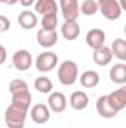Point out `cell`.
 <instances>
[{"mask_svg":"<svg viewBox=\"0 0 126 128\" xmlns=\"http://www.w3.org/2000/svg\"><path fill=\"white\" fill-rule=\"evenodd\" d=\"M28 110L18 107L15 104H9L7 109L4 110V124L7 128H24L25 127V119H27Z\"/></svg>","mask_w":126,"mask_h":128,"instance_id":"6da1fadb","label":"cell"},{"mask_svg":"<svg viewBox=\"0 0 126 128\" xmlns=\"http://www.w3.org/2000/svg\"><path fill=\"white\" fill-rule=\"evenodd\" d=\"M79 79V67L73 60H65L58 66V80L65 85L71 86Z\"/></svg>","mask_w":126,"mask_h":128,"instance_id":"7a4b0ae2","label":"cell"},{"mask_svg":"<svg viewBox=\"0 0 126 128\" xmlns=\"http://www.w3.org/2000/svg\"><path fill=\"white\" fill-rule=\"evenodd\" d=\"M98 10L102 14V16L108 21H116L122 15V8L119 4V0H96Z\"/></svg>","mask_w":126,"mask_h":128,"instance_id":"3957f363","label":"cell"},{"mask_svg":"<svg viewBox=\"0 0 126 128\" xmlns=\"http://www.w3.org/2000/svg\"><path fill=\"white\" fill-rule=\"evenodd\" d=\"M36 68L42 73H48V72H52L57 66H58V55L55 52H51V51H46V52H42L37 55L36 58Z\"/></svg>","mask_w":126,"mask_h":128,"instance_id":"277c9868","label":"cell"},{"mask_svg":"<svg viewBox=\"0 0 126 128\" xmlns=\"http://www.w3.org/2000/svg\"><path fill=\"white\" fill-rule=\"evenodd\" d=\"M12 64L18 72H25L31 67L33 64V57L27 49H18L13 57H12Z\"/></svg>","mask_w":126,"mask_h":128,"instance_id":"5b68a950","label":"cell"},{"mask_svg":"<svg viewBox=\"0 0 126 128\" xmlns=\"http://www.w3.org/2000/svg\"><path fill=\"white\" fill-rule=\"evenodd\" d=\"M60 8L65 21H77L80 14L77 0H60Z\"/></svg>","mask_w":126,"mask_h":128,"instance_id":"8992f818","label":"cell"},{"mask_svg":"<svg viewBox=\"0 0 126 128\" xmlns=\"http://www.w3.org/2000/svg\"><path fill=\"white\" fill-rule=\"evenodd\" d=\"M96 112L99 116L105 118V119H111L114 116H117V110L113 107V104L110 103L108 96H101L96 100Z\"/></svg>","mask_w":126,"mask_h":128,"instance_id":"52a82bcc","label":"cell"},{"mask_svg":"<svg viewBox=\"0 0 126 128\" xmlns=\"http://www.w3.org/2000/svg\"><path fill=\"white\" fill-rule=\"evenodd\" d=\"M51 112H55V113H61L65 110L67 107V97L64 96L63 92H49V97H48V104Z\"/></svg>","mask_w":126,"mask_h":128,"instance_id":"ba28073f","label":"cell"},{"mask_svg":"<svg viewBox=\"0 0 126 128\" xmlns=\"http://www.w3.org/2000/svg\"><path fill=\"white\" fill-rule=\"evenodd\" d=\"M36 39H37V43L42 48L49 49V48H52V46H55L58 43V33H57V30L49 32V30L40 28L37 32V34H36Z\"/></svg>","mask_w":126,"mask_h":128,"instance_id":"9c48e42d","label":"cell"},{"mask_svg":"<svg viewBox=\"0 0 126 128\" xmlns=\"http://www.w3.org/2000/svg\"><path fill=\"white\" fill-rule=\"evenodd\" d=\"M30 115H31L33 122H36V124H46L51 119V110L43 103L34 104L31 107V110H30Z\"/></svg>","mask_w":126,"mask_h":128,"instance_id":"30bf717a","label":"cell"},{"mask_svg":"<svg viewBox=\"0 0 126 128\" xmlns=\"http://www.w3.org/2000/svg\"><path fill=\"white\" fill-rule=\"evenodd\" d=\"M105 43V33L101 28H91L86 33V45L92 49H98Z\"/></svg>","mask_w":126,"mask_h":128,"instance_id":"8fae6325","label":"cell"},{"mask_svg":"<svg viewBox=\"0 0 126 128\" xmlns=\"http://www.w3.org/2000/svg\"><path fill=\"white\" fill-rule=\"evenodd\" d=\"M34 12L45 16V15H52L58 12V3L55 0H36L34 3Z\"/></svg>","mask_w":126,"mask_h":128,"instance_id":"7c38bea8","label":"cell"},{"mask_svg":"<svg viewBox=\"0 0 126 128\" xmlns=\"http://www.w3.org/2000/svg\"><path fill=\"white\" fill-rule=\"evenodd\" d=\"M18 24L24 28V30H31L36 28V26L39 24V18H37V14L33 12V10H22L19 15H18Z\"/></svg>","mask_w":126,"mask_h":128,"instance_id":"4fadbf2b","label":"cell"},{"mask_svg":"<svg viewBox=\"0 0 126 128\" xmlns=\"http://www.w3.org/2000/svg\"><path fill=\"white\" fill-rule=\"evenodd\" d=\"M92 60H94V63L96 64V66L104 67V66H107V64L111 63V60H113V54H111L110 48L104 45V46H101V48H98V49H94Z\"/></svg>","mask_w":126,"mask_h":128,"instance_id":"5bb4252c","label":"cell"},{"mask_svg":"<svg viewBox=\"0 0 126 128\" xmlns=\"http://www.w3.org/2000/svg\"><path fill=\"white\" fill-rule=\"evenodd\" d=\"M68 100H70V106L74 110H85L89 104V97L85 91H74Z\"/></svg>","mask_w":126,"mask_h":128,"instance_id":"9a60e30c","label":"cell"},{"mask_svg":"<svg viewBox=\"0 0 126 128\" xmlns=\"http://www.w3.org/2000/svg\"><path fill=\"white\" fill-rule=\"evenodd\" d=\"M61 34L65 40H74L80 34V26L77 21H64L61 26Z\"/></svg>","mask_w":126,"mask_h":128,"instance_id":"2e32d148","label":"cell"},{"mask_svg":"<svg viewBox=\"0 0 126 128\" xmlns=\"http://www.w3.org/2000/svg\"><path fill=\"white\" fill-rule=\"evenodd\" d=\"M108 100H110V103L113 104V107L117 112L123 110L126 107V88H119V90L110 92L108 94Z\"/></svg>","mask_w":126,"mask_h":128,"instance_id":"e0dca14e","label":"cell"},{"mask_svg":"<svg viewBox=\"0 0 126 128\" xmlns=\"http://www.w3.org/2000/svg\"><path fill=\"white\" fill-rule=\"evenodd\" d=\"M110 80L117 85L126 84V64L119 63L110 68Z\"/></svg>","mask_w":126,"mask_h":128,"instance_id":"ac0fdd59","label":"cell"},{"mask_svg":"<svg viewBox=\"0 0 126 128\" xmlns=\"http://www.w3.org/2000/svg\"><path fill=\"white\" fill-rule=\"evenodd\" d=\"M99 84V74L95 70H86L80 74V85L83 88H95Z\"/></svg>","mask_w":126,"mask_h":128,"instance_id":"d6986e66","label":"cell"},{"mask_svg":"<svg viewBox=\"0 0 126 128\" xmlns=\"http://www.w3.org/2000/svg\"><path fill=\"white\" fill-rule=\"evenodd\" d=\"M10 103L18 106V107H22V109L28 110L30 104H31V94H30V91H22V92L12 94V101Z\"/></svg>","mask_w":126,"mask_h":128,"instance_id":"ffe728a7","label":"cell"},{"mask_svg":"<svg viewBox=\"0 0 126 128\" xmlns=\"http://www.w3.org/2000/svg\"><path fill=\"white\" fill-rule=\"evenodd\" d=\"M110 51H111V54H113L116 58H119L122 63L126 60V42L122 39V37L116 39V40L111 43Z\"/></svg>","mask_w":126,"mask_h":128,"instance_id":"44dd1931","label":"cell"},{"mask_svg":"<svg viewBox=\"0 0 126 128\" xmlns=\"http://www.w3.org/2000/svg\"><path fill=\"white\" fill-rule=\"evenodd\" d=\"M34 88L40 94H49V92H52L54 85H52V80L48 76H39L34 80Z\"/></svg>","mask_w":126,"mask_h":128,"instance_id":"7402d4cb","label":"cell"},{"mask_svg":"<svg viewBox=\"0 0 126 128\" xmlns=\"http://www.w3.org/2000/svg\"><path fill=\"white\" fill-rule=\"evenodd\" d=\"M79 10L86 16H92L98 12V3L96 0H83L82 4L79 6Z\"/></svg>","mask_w":126,"mask_h":128,"instance_id":"603a6c76","label":"cell"},{"mask_svg":"<svg viewBox=\"0 0 126 128\" xmlns=\"http://www.w3.org/2000/svg\"><path fill=\"white\" fill-rule=\"evenodd\" d=\"M57 26H58V16H57V14L42 16V28H43V30L54 32V30L57 28Z\"/></svg>","mask_w":126,"mask_h":128,"instance_id":"cb8c5ba5","label":"cell"},{"mask_svg":"<svg viewBox=\"0 0 126 128\" xmlns=\"http://www.w3.org/2000/svg\"><path fill=\"white\" fill-rule=\"evenodd\" d=\"M22 91H28V84L24 79H13L9 82V92L16 94V92H22Z\"/></svg>","mask_w":126,"mask_h":128,"instance_id":"d4e9b609","label":"cell"},{"mask_svg":"<svg viewBox=\"0 0 126 128\" xmlns=\"http://www.w3.org/2000/svg\"><path fill=\"white\" fill-rule=\"evenodd\" d=\"M10 28V21L4 16V15H0V33H4Z\"/></svg>","mask_w":126,"mask_h":128,"instance_id":"484cf974","label":"cell"},{"mask_svg":"<svg viewBox=\"0 0 126 128\" xmlns=\"http://www.w3.org/2000/svg\"><path fill=\"white\" fill-rule=\"evenodd\" d=\"M6 57H7V52H6V48L3 45H0V66L4 64L6 61Z\"/></svg>","mask_w":126,"mask_h":128,"instance_id":"4316f807","label":"cell"},{"mask_svg":"<svg viewBox=\"0 0 126 128\" xmlns=\"http://www.w3.org/2000/svg\"><path fill=\"white\" fill-rule=\"evenodd\" d=\"M34 3H36V0H19V4L24 6V8H28V6H31Z\"/></svg>","mask_w":126,"mask_h":128,"instance_id":"83f0119b","label":"cell"},{"mask_svg":"<svg viewBox=\"0 0 126 128\" xmlns=\"http://www.w3.org/2000/svg\"><path fill=\"white\" fill-rule=\"evenodd\" d=\"M4 4H15V3H19V0H3Z\"/></svg>","mask_w":126,"mask_h":128,"instance_id":"f1b7e54d","label":"cell"},{"mask_svg":"<svg viewBox=\"0 0 126 128\" xmlns=\"http://www.w3.org/2000/svg\"><path fill=\"white\" fill-rule=\"evenodd\" d=\"M0 3H3V0H0Z\"/></svg>","mask_w":126,"mask_h":128,"instance_id":"f546056e","label":"cell"}]
</instances>
